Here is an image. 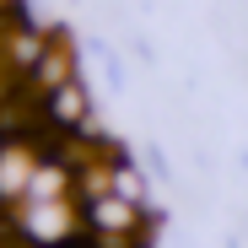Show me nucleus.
Returning a JSON list of instances; mask_svg holds the SVG:
<instances>
[{
	"label": "nucleus",
	"mask_w": 248,
	"mask_h": 248,
	"mask_svg": "<svg viewBox=\"0 0 248 248\" xmlns=\"http://www.w3.org/2000/svg\"><path fill=\"white\" fill-rule=\"evenodd\" d=\"M135 227V205L124 194H97L92 200V232H130Z\"/></svg>",
	"instance_id": "1"
},
{
	"label": "nucleus",
	"mask_w": 248,
	"mask_h": 248,
	"mask_svg": "<svg viewBox=\"0 0 248 248\" xmlns=\"http://www.w3.org/2000/svg\"><path fill=\"white\" fill-rule=\"evenodd\" d=\"M70 211H65V205H38V211L27 216V232L32 237H49V243H60V237H70Z\"/></svg>",
	"instance_id": "2"
},
{
	"label": "nucleus",
	"mask_w": 248,
	"mask_h": 248,
	"mask_svg": "<svg viewBox=\"0 0 248 248\" xmlns=\"http://www.w3.org/2000/svg\"><path fill=\"white\" fill-rule=\"evenodd\" d=\"M49 119L60 124V130H76V124H81V92H76V81H65V87L49 92Z\"/></svg>",
	"instance_id": "3"
},
{
	"label": "nucleus",
	"mask_w": 248,
	"mask_h": 248,
	"mask_svg": "<svg viewBox=\"0 0 248 248\" xmlns=\"http://www.w3.org/2000/svg\"><path fill=\"white\" fill-rule=\"evenodd\" d=\"M11 6H16V0H0V11H11Z\"/></svg>",
	"instance_id": "4"
}]
</instances>
